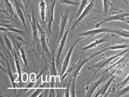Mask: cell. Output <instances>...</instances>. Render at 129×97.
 Masks as SVG:
<instances>
[{
    "label": "cell",
    "mask_w": 129,
    "mask_h": 97,
    "mask_svg": "<svg viewBox=\"0 0 129 97\" xmlns=\"http://www.w3.org/2000/svg\"><path fill=\"white\" fill-rule=\"evenodd\" d=\"M95 0H91V2L89 3L88 5L86 6L85 8L83 10V11H82V14L80 15L79 17L77 19L74 21L72 24L71 25V28L70 29H74L75 28L77 27V26L78 24H79L81 23L82 20L86 17V16H88L90 14L92 13H100V11H98V10H95L94 8H95Z\"/></svg>",
    "instance_id": "cell-5"
},
{
    "label": "cell",
    "mask_w": 129,
    "mask_h": 97,
    "mask_svg": "<svg viewBox=\"0 0 129 97\" xmlns=\"http://www.w3.org/2000/svg\"><path fill=\"white\" fill-rule=\"evenodd\" d=\"M127 23H128V24H129V21L128 20H127Z\"/></svg>",
    "instance_id": "cell-35"
},
{
    "label": "cell",
    "mask_w": 129,
    "mask_h": 97,
    "mask_svg": "<svg viewBox=\"0 0 129 97\" xmlns=\"http://www.w3.org/2000/svg\"><path fill=\"white\" fill-rule=\"evenodd\" d=\"M56 3V1H54L51 3L50 6L48 7V21L47 29H46V37L48 40L51 35V29H52V26L54 23V10H55V5Z\"/></svg>",
    "instance_id": "cell-11"
},
{
    "label": "cell",
    "mask_w": 129,
    "mask_h": 97,
    "mask_svg": "<svg viewBox=\"0 0 129 97\" xmlns=\"http://www.w3.org/2000/svg\"><path fill=\"white\" fill-rule=\"evenodd\" d=\"M18 53L16 52V50H15L14 51V55L13 56L15 57V65H16V71L18 72V78L16 79L15 81L16 83L20 82V83H21L22 80H21V68H20V59H19L18 56Z\"/></svg>",
    "instance_id": "cell-20"
},
{
    "label": "cell",
    "mask_w": 129,
    "mask_h": 97,
    "mask_svg": "<svg viewBox=\"0 0 129 97\" xmlns=\"http://www.w3.org/2000/svg\"><path fill=\"white\" fill-rule=\"evenodd\" d=\"M43 72H42V73H40V75H39L38 76V77H36V74L34 73H32L30 74V76H29V79H30V81H33V82H35V81H36L37 80H38V78L40 77V76L42 75V73H43Z\"/></svg>",
    "instance_id": "cell-31"
},
{
    "label": "cell",
    "mask_w": 129,
    "mask_h": 97,
    "mask_svg": "<svg viewBox=\"0 0 129 97\" xmlns=\"http://www.w3.org/2000/svg\"><path fill=\"white\" fill-rule=\"evenodd\" d=\"M102 1L104 6V15L105 18L108 17L109 15H112L113 14L115 15V14L123 12L122 10H120L115 7L112 4L110 0H102Z\"/></svg>",
    "instance_id": "cell-9"
},
{
    "label": "cell",
    "mask_w": 129,
    "mask_h": 97,
    "mask_svg": "<svg viewBox=\"0 0 129 97\" xmlns=\"http://www.w3.org/2000/svg\"><path fill=\"white\" fill-rule=\"evenodd\" d=\"M59 9H60V13H61V23H60V28H59L58 31H57V34H56V37L55 40L57 38V37H58V43H60V40L62 38L63 36L64 31H65V27L67 26V21H68V15H69V11L70 9L68 8H66L65 10H64V13H63V11H61V8L59 6Z\"/></svg>",
    "instance_id": "cell-7"
},
{
    "label": "cell",
    "mask_w": 129,
    "mask_h": 97,
    "mask_svg": "<svg viewBox=\"0 0 129 97\" xmlns=\"http://www.w3.org/2000/svg\"><path fill=\"white\" fill-rule=\"evenodd\" d=\"M15 10H16V13H17L18 14V17L20 18V19H21L22 23H23V24L24 25V28H25V29H26L27 31H28V28H27V26H26V21H25V18H24V11H23V10L21 8H15Z\"/></svg>",
    "instance_id": "cell-24"
},
{
    "label": "cell",
    "mask_w": 129,
    "mask_h": 97,
    "mask_svg": "<svg viewBox=\"0 0 129 97\" xmlns=\"http://www.w3.org/2000/svg\"><path fill=\"white\" fill-rule=\"evenodd\" d=\"M129 46V45H126V44H123V45H113V46H109V47L105 48L102 49L100 51H99L100 54L102 53L105 51L107 50H120V49H125L126 48H128Z\"/></svg>",
    "instance_id": "cell-22"
},
{
    "label": "cell",
    "mask_w": 129,
    "mask_h": 97,
    "mask_svg": "<svg viewBox=\"0 0 129 97\" xmlns=\"http://www.w3.org/2000/svg\"><path fill=\"white\" fill-rule=\"evenodd\" d=\"M100 55V52L97 51V52L95 53L90 55L89 56H81L80 57L78 58L77 60V61L75 63H73L72 65V67L70 68L67 72H65V73L63 75L62 77H61V80H63L68 75L70 76V78L72 79V83L70 85V91H71V96H76L75 94V85H76V79L77 77L79 75L81 69L82 68L83 66L84 65L85 63H87L90 59L91 58L95 57V56Z\"/></svg>",
    "instance_id": "cell-1"
},
{
    "label": "cell",
    "mask_w": 129,
    "mask_h": 97,
    "mask_svg": "<svg viewBox=\"0 0 129 97\" xmlns=\"http://www.w3.org/2000/svg\"><path fill=\"white\" fill-rule=\"evenodd\" d=\"M28 78H29V77H28L27 73H24L23 74H22L21 76V80L23 83H26L28 81Z\"/></svg>",
    "instance_id": "cell-32"
},
{
    "label": "cell",
    "mask_w": 129,
    "mask_h": 97,
    "mask_svg": "<svg viewBox=\"0 0 129 97\" xmlns=\"http://www.w3.org/2000/svg\"><path fill=\"white\" fill-rule=\"evenodd\" d=\"M111 38H112V36L110 35V33H107V34H106V35L104 36V37L99 39V40H96L94 42L91 43V44L88 45V46H86L85 47L82 48H81L80 50H79L78 51H86V50H89V49L94 48L96 47V46H97L98 45H99V44L103 43L105 42H108V41L110 40Z\"/></svg>",
    "instance_id": "cell-15"
},
{
    "label": "cell",
    "mask_w": 129,
    "mask_h": 97,
    "mask_svg": "<svg viewBox=\"0 0 129 97\" xmlns=\"http://www.w3.org/2000/svg\"><path fill=\"white\" fill-rule=\"evenodd\" d=\"M123 1H124V2H125V3H126V4H127H127H128V3H127V1H126V0H123Z\"/></svg>",
    "instance_id": "cell-34"
},
{
    "label": "cell",
    "mask_w": 129,
    "mask_h": 97,
    "mask_svg": "<svg viewBox=\"0 0 129 97\" xmlns=\"http://www.w3.org/2000/svg\"><path fill=\"white\" fill-rule=\"evenodd\" d=\"M129 93V84L126 85V86L123 87V88L120 89V90L117 91V93H116L117 96H122L123 95H127Z\"/></svg>",
    "instance_id": "cell-28"
},
{
    "label": "cell",
    "mask_w": 129,
    "mask_h": 97,
    "mask_svg": "<svg viewBox=\"0 0 129 97\" xmlns=\"http://www.w3.org/2000/svg\"><path fill=\"white\" fill-rule=\"evenodd\" d=\"M1 31H13V32H15V33H19L20 35H21L23 36H26V34L23 31H20L19 29H15L12 25H8V24H1Z\"/></svg>",
    "instance_id": "cell-21"
},
{
    "label": "cell",
    "mask_w": 129,
    "mask_h": 97,
    "mask_svg": "<svg viewBox=\"0 0 129 97\" xmlns=\"http://www.w3.org/2000/svg\"><path fill=\"white\" fill-rule=\"evenodd\" d=\"M129 16V13L123 12V13H120L115 14V15H110L108 17L104 18L103 19V21L100 23L96 24V28H99L101 24H104V23H107V22L109 21H126L127 22V19L126 18Z\"/></svg>",
    "instance_id": "cell-10"
},
{
    "label": "cell",
    "mask_w": 129,
    "mask_h": 97,
    "mask_svg": "<svg viewBox=\"0 0 129 97\" xmlns=\"http://www.w3.org/2000/svg\"><path fill=\"white\" fill-rule=\"evenodd\" d=\"M31 0H27L26 3V5H25V9H26V12H27V11H28V6H29V4H31Z\"/></svg>",
    "instance_id": "cell-33"
},
{
    "label": "cell",
    "mask_w": 129,
    "mask_h": 97,
    "mask_svg": "<svg viewBox=\"0 0 129 97\" xmlns=\"http://www.w3.org/2000/svg\"><path fill=\"white\" fill-rule=\"evenodd\" d=\"M4 37V40H5V42L6 45L7 46L8 50L10 51L11 54L12 55V56H13L14 55V51H15V49L13 48V43L11 41V40H10V38L8 37V36L4 34L3 35Z\"/></svg>",
    "instance_id": "cell-23"
},
{
    "label": "cell",
    "mask_w": 129,
    "mask_h": 97,
    "mask_svg": "<svg viewBox=\"0 0 129 97\" xmlns=\"http://www.w3.org/2000/svg\"><path fill=\"white\" fill-rule=\"evenodd\" d=\"M16 45H15V50L17 52L18 55H19V57L20 58V59L21 60V61L23 62V65H24V70L27 72L28 70V61H27L26 56L25 53H24V50H23V48L22 46V45L20 43H19L18 42L16 43Z\"/></svg>",
    "instance_id": "cell-14"
},
{
    "label": "cell",
    "mask_w": 129,
    "mask_h": 97,
    "mask_svg": "<svg viewBox=\"0 0 129 97\" xmlns=\"http://www.w3.org/2000/svg\"><path fill=\"white\" fill-rule=\"evenodd\" d=\"M83 38H77V40H75V41H74L73 45H72L70 48H69V50H68V53L67 54V56H66L65 58H64L63 62V65H62V69H61V75H60V77H62L63 76V75L65 73V72H67V70L68 68V65H69L70 61L71 56H72V53H73V50H74V48L75 47L76 45H77L78 42H79L80 40H83Z\"/></svg>",
    "instance_id": "cell-13"
},
{
    "label": "cell",
    "mask_w": 129,
    "mask_h": 97,
    "mask_svg": "<svg viewBox=\"0 0 129 97\" xmlns=\"http://www.w3.org/2000/svg\"><path fill=\"white\" fill-rule=\"evenodd\" d=\"M117 73H115V74H113V75L111 76V77H110L109 80H108V81L105 83V85H104V86H103L101 88H100V90L97 91V93H96L95 96L96 97L99 96H105V95H106V93H107V91L108 89L109 88V87L110 86L111 84H112V83L113 82V80H115V77H117Z\"/></svg>",
    "instance_id": "cell-16"
},
{
    "label": "cell",
    "mask_w": 129,
    "mask_h": 97,
    "mask_svg": "<svg viewBox=\"0 0 129 97\" xmlns=\"http://www.w3.org/2000/svg\"><path fill=\"white\" fill-rule=\"evenodd\" d=\"M5 55H6V59H5V58H4V59H5V61H6V64H7V70H5V73H7L8 75L9 76V78H10V80H11V83H12V85H13V89L14 90V91H15V95H16V89L18 88V85L16 84V81H15V79H14V76L13 75L12 72H11V67H10V63H9V61H8V56L7 55H6V53H5ZM1 56L3 57V54H2V52H1Z\"/></svg>",
    "instance_id": "cell-17"
},
{
    "label": "cell",
    "mask_w": 129,
    "mask_h": 97,
    "mask_svg": "<svg viewBox=\"0 0 129 97\" xmlns=\"http://www.w3.org/2000/svg\"><path fill=\"white\" fill-rule=\"evenodd\" d=\"M113 33V28H107V27H102V28H98L96 29H91V30H88L86 31L82 32L78 35L80 37H93L94 36L99 34V33Z\"/></svg>",
    "instance_id": "cell-12"
},
{
    "label": "cell",
    "mask_w": 129,
    "mask_h": 97,
    "mask_svg": "<svg viewBox=\"0 0 129 97\" xmlns=\"http://www.w3.org/2000/svg\"><path fill=\"white\" fill-rule=\"evenodd\" d=\"M10 1H11V2H13V0H10Z\"/></svg>",
    "instance_id": "cell-36"
},
{
    "label": "cell",
    "mask_w": 129,
    "mask_h": 97,
    "mask_svg": "<svg viewBox=\"0 0 129 97\" xmlns=\"http://www.w3.org/2000/svg\"><path fill=\"white\" fill-rule=\"evenodd\" d=\"M120 68L117 66V68L114 70L111 73H108V72H106L105 73H103L102 76L98 80L94 81V82H91V81H89V82L87 83L86 84V86L85 88V90L86 91V93L85 95V96H91L93 94L95 90L99 87V86H100V84L104 82L105 80L108 77H110L111 76L113 75V74H115V73H117V72L120 71Z\"/></svg>",
    "instance_id": "cell-2"
},
{
    "label": "cell",
    "mask_w": 129,
    "mask_h": 97,
    "mask_svg": "<svg viewBox=\"0 0 129 97\" xmlns=\"http://www.w3.org/2000/svg\"><path fill=\"white\" fill-rule=\"evenodd\" d=\"M39 8H40V11L42 26L43 28H44L45 24V19H46V3L45 0H40Z\"/></svg>",
    "instance_id": "cell-19"
},
{
    "label": "cell",
    "mask_w": 129,
    "mask_h": 97,
    "mask_svg": "<svg viewBox=\"0 0 129 97\" xmlns=\"http://www.w3.org/2000/svg\"><path fill=\"white\" fill-rule=\"evenodd\" d=\"M4 4L5 6V10L3 11V12L7 16H10L12 19H14V16L16 18L15 16V12H14L13 8L12 5L10 1L9 0H4Z\"/></svg>",
    "instance_id": "cell-18"
},
{
    "label": "cell",
    "mask_w": 129,
    "mask_h": 97,
    "mask_svg": "<svg viewBox=\"0 0 129 97\" xmlns=\"http://www.w3.org/2000/svg\"><path fill=\"white\" fill-rule=\"evenodd\" d=\"M31 7V13H32V18L31 19L29 17V15H28V18L29 19V22L31 25V29H32V35H33V39H32V43L31 46L33 48V49H35V46H37L38 48V51H40V53L42 54V52L40 51V44H39V38H38V27H37V21H36V15L34 13V10H33V7L32 6V4H30Z\"/></svg>",
    "instance_id": "cell-3"
},
{
    "label": "cell",
    "mask_w": 129,
    "mask_h": 97,
    "mask_svg": "<svg viewBox=\"0 0 129 97\" xmlns=\"http://www.w3.org/2000/svg\"><path fill=\"white\" fill-rule=\"evenodd\" d=\"M129 51L128 50H125V51H123L122 52L120 53L117 54V55H114V56H110L108 58H104L102 60H101L100 61L96 63V64H93V65L90 66V67H88V70H89L91 71V72H93L95 74H96L98 72L102 70V68H105V67H108V64L112 62V61H113V59H115L116 58L118 57L119 56H121L123 54H124L125 53L127 52V51Z\"/></svg>",
    "instance_id": "cell-4"
},
{
    "label": "cell",
    "mask_w": 129,
    "mask_h": 97,
    "mask_svg": "<svg viewBox=\"0 0 129 97\" xmlns=\"http://www.w3.org/2000/svg\"><path fill=\"white\" fill-rule=\"evenodd\" d=\"M89 1L88 0H81V3L80 5L79 9H78V11L77 13V15H76V19L78 18L80 16V15L82 14V11H83L85 8H86V6H87V4L88 3Z\"/></svg>",
    "instance_id": "cell-26"
},
{
    "label": "cell",
    "mask_w": 129,
    "mask_h": 97,
    "mask_svg": "<svg viewBox=\"0 0 129 97\" xmlns=\"http://www.w3.org/2000/svg\"><path fill=\"white\" fill-rule=\"evenodd\" d=\"M58 1H59L58 3L63 4V5H75V6L80 5L78 0H58Z\"/></svg>",
    "instance_id": "cell-27"
},
{
    "label": "cell",
    "mask_w": 129,
    "mask_h": 97,
    "mask_svg": "<svg viewBox=\"0 0 129 97\" xmlns=\"http://www.w3.org/2000/svg\"><path fill=\"white\" fill-rule=\"evenodd\" d=\"M73 17L71 18L70 20V22L68 23V25L67 26V29H66L65 31H64L63 36L62 38L60 40V43H58V52H57V56H56V67H58L59 65V61H60V58L61 56V53H62V51L63 50L64 45L66 43V41H67V37H68V34L70 31V29L71 28V25H72V22L73 21Z\"/></svg>",
    "instance_id": "cell-8"
},
{
    "label": "cell",
    "mask_w": 129,
    "mask_h": 97,
    "mask_svg": "<svg viewBox=\"0 0 129 97\" xmlns=\"http://www.w3.org/2000/svg\"><path fill=\"white\" fill-rule=\"evenodd\" d=\"M43 90H44V88H41V87L38 88L36 89L35 91L34 92H33V93H32L29 96H31V97L39 96L40 95V94L43 92Z\"/></svg>",
    "instance_id": "cell-30"
},
{
    "label": "cell",
    "mask_w": 129,
    "mask_h": 97,
    "mask_svg": "<svg viewBox=\"0 0 129 97\" xmlns=\"http://www.w3.org/2000/svg\"><path fill=\"white\" fill-rule=\"evenodd\" d=\"M128 83H129V74L127 76V77L123 81H122V82L120 83H118V85H117V87L118 88V90H120V89L123 88V87H125V86L127 85H128ZM118 90H117V91H118Z\"/></svg>",
    "instance_id": "cell-29"
},
{
    "label": "cell",
    "mask_w": 129,
    "mask_h": 97,
    "mask_svg": "<svg viewBox=\"0 0 129 97\" xmlns=\"http://www.w3.org/2000/svg\"><path fill=\"white\" fill-rule=\"evenodd\" d=\"M36 21H37V27H38V32L40 33V41L41 44H42V48L43 49V51L45 52V55L48 58V60H50V61H52V55H51V53H50V50L48 49V40L47 39V37H46V35L45 34V31H44L43 28L42 27V26H41L39 22H38V19H37V18L36 17Z\"/></svg>",
    "instance_id": "cell-6"
},
{
    "label": "cell",
    "mask_w": 129,
    "mask_h": 97,
    "mask_svg": "<svg viewBox=\"0 0 129 97\" xmlns=\"http://www.w3.org/2000/svg\"><path fill=\"white\" fill-rule=\"evenodd\" d=\"M113 33H115L125 38H129V31L120 28H113Z\"/></svg>",
    "instance_id": "cell-25"
}]
</instances>
